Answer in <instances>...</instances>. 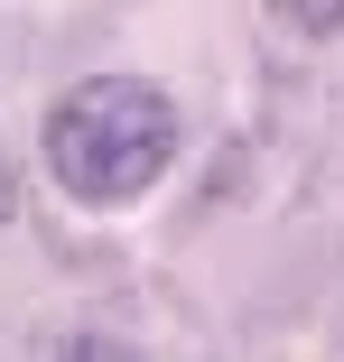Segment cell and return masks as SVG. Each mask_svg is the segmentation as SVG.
Returning <instances> with one entry per match:
<instances>
[{"instance_id": "obj_4", "label": "cell", "mask_w": 344, "mask_h": 362, "mask_svg": "<svg viewBox=\"0 0 344 362\" xmlns=\"http://www.w3.org/2000/svg\"><path fill=\"white\" fill-rule=\"evenodd\" d=\"M10 204H19V177H10V158H0V223H10Z\"/></svg>"}, {"instance_id": "obj_2", "label": "cell", "mask_w": 344, "mask_h": 362, "mask_svg": "<svg viewBox=\"0 0 344 362\" xmlns=\"http://www.w3.org/2000/svg\"><path fill=\"white\" fill-rule=\"evenodd\" d=\"M280 28H298V37H344V10H280Z\"/></svg>"}, {"instance_id": "obj_3", "label": "cell", "mask_w": 344, "mask_h": 362, "mask_svg": "<svg viewBox=\"0 0 344 362\" xmlns=\"http://www.w3.org/2000/svg\"><path fill=\"white\" fill-rule=\"evenodd\" d=\"M65 362H130L112 334H75V344H65Z\"/></svg>"}, {"instance_id": "obj_1", "label": "cell", "mask_w": 344, "mask_h": 362, "mask_svg": "<svg viewBox=\"0 0 344 362\" xmlns=\"http://www.w3.org/2000/svg\"><path fill=\"white\" fill-rule=\"evenodd\" d=\"M177 158V103L140 75H84L47 112V168L75 204H130Z\"/></svg>"}]
</instances>
